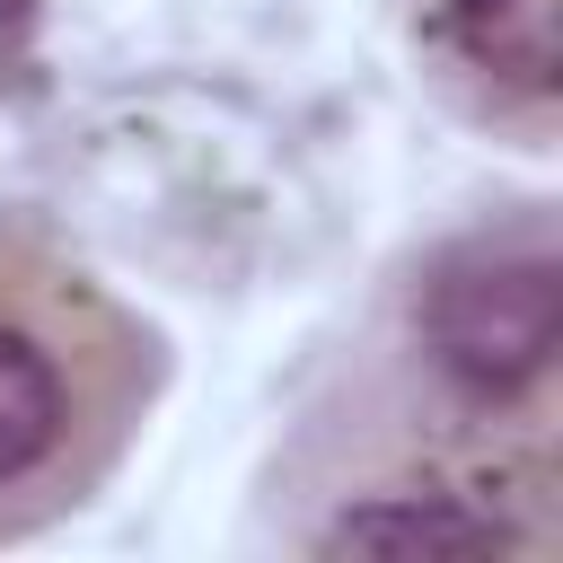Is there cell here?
<instances>
[{
	"label": "cell",
	"instance_id": "obj_1",
	"mask_svg": "<svg viewBox=\"0 0 563 563\" xmlns=\"http://www.w3.org/2000/svg\"><path fill=\"white\" fill-rule=\"evenodd\" d=\"M264 537L343 554H563V238L554 202L405 255L325 352L264 466Z\"/></svg>",
	"mask_w": 563,
	"mask_h": 563
},
{
	"label": "cell",
	"instance_id": "obj_2",
	"mask_svg": "<svg viewBox=\"0 0 563 563\" xmlns=\"http://www.w3.org/2000/svg\"><path fill=\"white\" fill-rule=\"evenodd\" d=\"M167 387L158 325L44 220L0 211V545L88 510Z\"/></svg>",
	"mask_w": 563,
	"mask_h": 563
},
{
	"label": "cell",
	"instance_id": "obj_3",
	"mask_svg": "<svg viewBox=\"0 0 563 563\" xmlns=\"http://www.w3.org/2000/svg\"><path fill=\"white\" fill-rule=\"evenodd\" d=\"M422 88L475 132L545 158L563 132V0H387Z\"/></svg>",
	"mask_w": 563,
	"mask_h": 563
}]
</instances>
